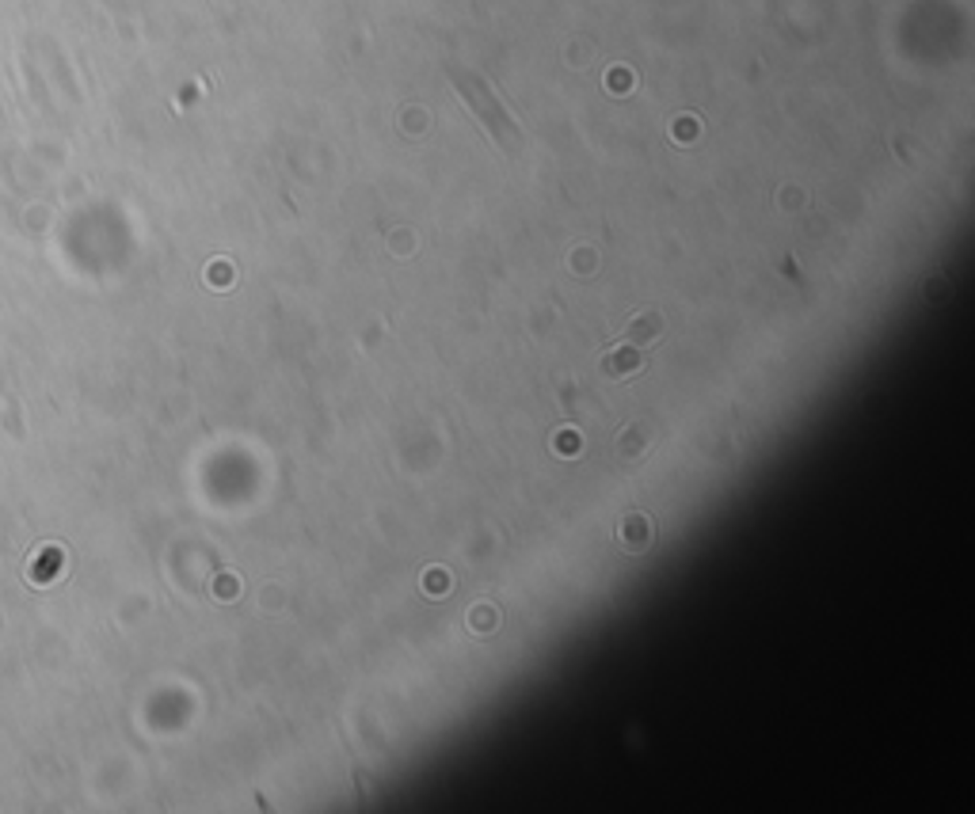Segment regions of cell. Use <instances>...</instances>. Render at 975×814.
Masks as SVG:
<instances>
[{"label": "cell", "mask_w": 975, "mask_h": 814, "mask_svg": "<svg viewBox=\"0 0 975 814\" xmlns=\"http://www.w3.org/2000/svg\"><path fill=\"white\" fill-rule=\"evenodd\" d=\"M644 370V358H640V350L632 347H617V350H610L602 358V377L606 380H625V377H632V373H640Z\"/></svg>", "instance_id": "cell-1"}, {"label": "cell", "mask_w": 975, "mask_h": 814, "mask_svg": "<svg viewBox=\"0 0 975 814\" xmlns=\"http://www.w3.org/2000/svg\"><path fill=\"white\" fill-rule=\"evenodd\" d=\"M648 445H652V430L644 423H629L622 430V438H617V453H622V461H640V453Z\"/></svg>", "instance_id": "cell-2"}, {"label": "cell", "mask_w": 975, "mask_h": 814, "mask_svg": "<svg viewBox=\"0 0 975 814\" xmlns=\"http://www.w3.org/2000/svg\"><path fill=\"white\" fill-rule=\"evenodd\" d=\"M660 332H663L660 312H652V309H648V312H640L637 320H632V324L625 327V342H632V347H637V342H640V347H644V342H655V339H660Z\"/></svg>", "instance_id": "cell-3"}, {"label": "cell", "mask_w": 975, "mask_h": 814, "mask_svg": "<svg viewBox=\"0 0 975 814\" xmlns=\"http://www.w3.org/2000/svg\"><path fill=\"white\" fill-rule=\"evenodd\" d=\"M622 537H625V549H629V552H640V549H648V541H652V526H648V518H640V514L625 518V526H622Z\"/></svg>", "instance_id": "cell-4"}, {"label": "cell", "mask_w": 975, "mask_h": 814, "mask_svg": "<svg viewBox=\"0 0 975 814\" xmlns=\"http://www.w3.org/2000/svg\"><path fill=\"white\" fill-rule=\"evenodd\" d=\"M473 625L476 628H491V625H496V613H491V609H473Z\"/></svg>", "instance_id": "cell-5"}]
</instances>
